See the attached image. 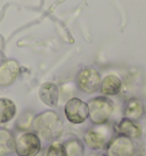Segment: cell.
<instances>
[{
    "mask_svg": "<svg viewBox=\"0 0 146 156\" xmlns=\"http://www.w3.org/2000/svg\"><path fill=\"white\" fill-rule=\"evenodd\" d=\"M105 156H135V144L134 140L122 134H118L112 136V139L108 141Z\"/></svg>",
    "mask_w": 146,
    "mask_h": 156,
    "instance_id": "7",
    "label": "cell"
},
{
    "mask_svg": "<svg viewBox=\"0 0 146 156\" xmlns=\"http://www.w3.org/2000/svg\"><path fill=\"white\" fill-rule=\"evenodd\" d=\"M15 151V136L7 129H0V156H7Z\"/></svg>",
    "mask_w": 146,
    "mask_h": 156,
    "instance_id": "14",
    "label": "cell"
},
{
    "mask_svg": "<svg viewBox=\"0 0 146 156\" xmlns=\"http://www.w3.org/2000/svg\"><path fill=\"white\" fill-rule=\"evenodd\" d=\"M16 115V105L8 98H0V124H6Z\"/></svg>",
    "mask_w": 146,
    "mask_h": 156,
    "instance_id": "13",
    "label": "cell"
},
{
    "mask_svg": "<svg viewBox=\"0 0 146 156\" xmlns=\"http://www.w3.org/2000/svg\"><path fill=\"white\" fill-rule=\"evenodd\" d=\"M102 77L97 69L93 67L82 68L75 77V83L80 91L86 94H93L99 91Z\"/></svg>",
    "mask_w": 146,
    "mask_h": 156,
    "instance_id": "4",
    "label": "cell"
},
{
    "mask_svg": "<svg viewBox=\"0 0 146 156\" xmlns=\"http://www.w3.org/2000/svg\"><path fill=\"white\" fill-rule=\"evenodd\" d=\"M41 151V140L34 132H23L15 138L17 156H37Z\"/></svg>",
    "mask_w": 146,
    "mask_h": 156,
    "instance_id": "3",
    "label": "cell"
},
{
    "mask_svg": "<svg viewBox=\"0 0 146 156\" xmlns=\"http://www.w3.org/2000/svg\"><path fill=\"white\" fill-rule=\"evenodd\" d=\"M20 64L16 60H7L0 64V86L12 85L20 75Z\"/></svg>",
    "mask_w": 146,
    "mask_h": 156,
    "instance_id": "8",
    "label": "cell"
},
{
    "mask_svg": "<svg viewBox=\"0 0 146 156\" xmlns=\"http://www.w3.org/2000/svg\"><path fill=\"white\" fill-rule=\"evenodd\" d=\"M64 114L71 124H82L89 118L88 103L79 98H71L65 103Z\"/></svg>",
    "mask_w": 146,
    "mask_h": 156,
    "instance_id": "6",
    "label": "cell"
},
{
    "mask_svg": "<svg viewBox=\"0 0 146 156\" xmlns=\"http://www.w3.org/2000/svg\"><path fill=\"white\" fill-rule=\"evenodd\" d=\"M117 130L119 134L126 136L132 140L139 139L143 134V129H141V124L137 121H132V119H129L126 117H123L119 122V124L117 125Z\"/></svg>",
    "mask_w": 146,
    "mask_h": 156,
    "instance_id": "11",
    "label": "cell"
},
{
    "mask_svg": "<svg viewBox=\"0 0 146 156\" xmlns=\"http://www.w3.org/2000/svg\"><path fill=\"white\" fill-rule=\"evenodd\" d=\"M89 119L94 125H103L110 119L114 112V103L108 97H96L89 100Z\"/></svg>",
    "mask_w": 146,
    "mask_h": 156,
    "instance_id": "2",
    "label": "cell"
},
{
    "mask_svg": "<svg viewBox=\"0 0 146 156\" xmlns=\"http://www.w3.org/2000/svg\"><path fill=\"white\" fill-rule=\"evenodd\" d=\"M40 100L48 107H56L59 100V88L55 83L47 82L39 88Z\"/></svg>",
    "mask_w": 146,
    "mask_h": 156,
    "instance_id": "9",
    "label": "cell"
},
{
    "mask_svg": "<svg viewBox=\"0 0 146 156\" xmlns=\"http://www.w3.org/2000/svg\"><path fill=\"white\" fill-rule=\"evenodd\" d=\"M144 112H145V108H144L143 101L137 98H132L126 103L123 115L126 118H129L132 121H138L144 116Z\"/></svg>",
    "mask_w": 146,
    "mask_h": 156,
    "instance_id": "12",
    "label": "cell"
},
{
    "mask_svg": "<svg viewBox=\"0 0 146 156\" xmlns=\"http://www.w3.org/2000/svg\"><path fill=\"white\" fill-rule=\"evenodd\" d=\"M122 90V80L117 75H106L102 78L99 91L104 97H114L118 95Z\"/></svg>",
    "mask_w": 146,
    "mask_h": 156,
    "instance_id": "10",
    "label": "cell"
},
{
    "mask_svg": "<svg viewBox=\"0 0 146 156\" xmlns=\"http://www.w3.org/2000/svg\"><path fill=\"white\" fill-rule=\"evenodd\" d=\"M32 126L39 138H42L47 141H51L62 133L63 123L57 112L47 110L34 117Z\"/></svg>",
    "mask_w": 146,
    "mask_h": 156,
    "instance_id": "1",
    "label": "cell"
},
{
    "mask_svg": "<svg viewBox=\"0 0 146 156\" xmlns=\"http://www.w3.org/2000/svg\"><path fill=\"white\" fill-rule=\"evenodd\" d=\"M45 156H68V155H66V151H65L64 144L54 141L47 148L46 155Z\"/></svg>",
    "mask_w": 146,
    "mask_h": 156,
    "instance_id": "16",
    "label": "cell"
},
{
    "mask_svg": "<svg viewBox=\"0 0 146 156\" xmlns=\"http://www.w3.org/2000/svg\"><path fill=\"white\" fill-rule=\"evenodd\" d=\"M111 139H112L111 129L104 124L89 129L83 136V142L93 151L105 149Z\"/></svg>",
    "mask_w": 146,
    "mask_h": 156,
    "instance_id": "5",
    "label": "cell"
},
{
    "mask_svg": "<svg viewBox=\"0 0 146 156\" xmlns=\"http://www.w3.org/2000/svg\"><path fill=\"white\" fill-rule=\"evenodd\" d=\"M68 156H83V144L78 139H72L64 144Z\"/></svg>",
    "mask_w": 146,
    "mask_h": 156,
    "instance_id": "15",
    "label": "cell"
}]
</instances>
